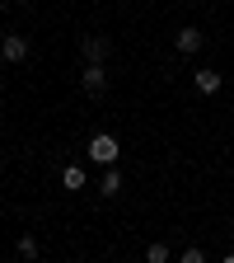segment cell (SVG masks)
Returning a JSON list of instances; mask_svg holds the SVG:
<instances>
[{"instance_id": "obj_10", "label": "cell", "mask_w": 234, "mask_h": 263, "mask_svg": "<svg viewBox=\"0 0 234 263\" xmlns=\"http://www.w3.org/2000/svg\"><path fill=\"white\" fill-rule=\"evenodd\" d=\"M145 258H150V263H164V258H169V249H164V245H150Z\"/></svg>"}, {"instance_id": "obj_6", "label": "cell", "mask_w": 234, "mask_h": 263, "mask_svg": "<svg viewBox=\"0 0 234 263\" xmlns=\"http://www.w3.org/2000/svg\"><path fill=\"white\" fill-rule=\"evenodd\" d=\"M61 188L66 193H80L84 188V164H66V170H61Z\"/></svg>"}, {"instance_id": "obj_5", "label": "cell", "mask_w": 234, "mask_h": 263, "mask_svg": "<svg viewBox=\"0 0 234 263\" xmlns=\"http://www.w3.org/2000/svg\"><path fill=\"white\" fill-rule=\"evenodd\" d=\"M192 85H197V94H220L225 76H220V71H211V66H202V71L192 76Z\"/></svg>"}, {"instance_id": "obj_4", "label": "cell", "mask_w": 234, "mask_h": 263, "mask_svg": "<svg viewBox=\"0 0 234 263\" xmlns=\"http://www.w3.org/2000/svg\"><path fill=\"white\" fill-rule=\"evenodd\" d=\"M202 28H178V38H174V47H178V57H192V52H202Z\"/></svg>"}, {"instance_id": "obj_1", "label": "cell", "mask_w": 234, "mask_h": 263, "mask_svg": "<svg viewBox=\"0 0 234 263\" xmlns=\"http://www.w3.org/2000/svg\"><path fill=\"white\" fill-rule=\"evenodd\" d=\"M84 155H89L94 164H103V170H108V164H117V160H122V141L113 137V132H94L89 146H84Z\"/></svg>"}, {"instance_id": "obj_9", "label": "cell", "mask_w": 234, "mask_h": 263, "mask_svg": "<svg viewBox=\"0 0 234 263\" xmlns=\"http://www.w3.org/2000/svg\"><path fill=\"white\" fill-rule=\"evenodd\" d=\"M19 258H38V240H33V235L19 240Z\"/></svg>"}, {"instance_id": "obj_7", "label": "cell", "mask_w": 234, "mask_h": 263, "mask_svg": "<svg viewBox=\"0 0 234 263\" xmlns=\"http://www.w3.org/2000/svg\"><path fill=\"white\" fill-rule=\"evenodd\" d=\"M80 57H84V61H103V57H108V38H84V43H80Z\"/></svg>"}, {"instance_id": "obj_3", "label": "cell", "mask_w": 234, "mask_h": 263, "mask_svg": "<svg viewBox=\"0 0 234 263\" xmlns=\"http://www.w3.org/2000/svg\"><path fill=\"white\" fill-rule=\"evenodd\" d=\"M24 57H28V38H24V33H5V38H0V61L19 66Z\"/></svg>"}, {"instance_id": "obj_8", "label": "cell", "mask_w": 234, "mask_h": 263, "mask_svg": "<svg viewBox=\"0 0 234 263\" xmlns=\"http://www.w3.org/2000/svg\"><path fill=\"white\" fill-rule=\"evenodd\" d=\"M98 193H103V197H117V193H122V174H117V164H108V174H103V183H98Z\"/></svg>"}, {"instance_id": "obj_2", "label": "cell", "mask_w": 234, "mask_h": 263, "mask_svg": "<svg viewBox=\"0 0 234 263\" xmlns=\"http://www.w3.org/2000/svg\"><path fill=\"white\" fill-rule=\"evenodd\" d=\"M80 85H84V94H89V99H98V94H103V89H108V71H103V61H84Z\"/></svg>"}]
</instances>
